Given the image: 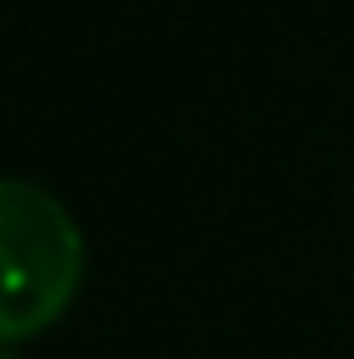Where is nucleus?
Listing matches in <instances>:
<instances>
[{
    "label": "nucleus",
    "instance_id": "obj_2",
    "mask_svg": "<svg viewBox=\"0 0 354 359\" xmlns=\"http://www.w3.org/2000/svg\"><path fill=\"white\" fill-rule=\"evenodd\" d=\"M0 359H21V354H16V349H0Z\"/></svg>",
    "mask_w": 354,
    "mask_h": 359
},
{
    "label": "nucleus",
    "instance_id": "obj_1",
    "mask_svg": "<svg viewBox=\"0 0 354 359\" xmlns=\"http://www.w3.org/2000/svg\"><path fill=\"white\" fill-rule=\"evenodd\" d=\"M83 287V229L47 188L0 177V349L36 339Z\"/></svg>",
    "mask_w": 354,
    "mask_h": 359
}]
</instances>
